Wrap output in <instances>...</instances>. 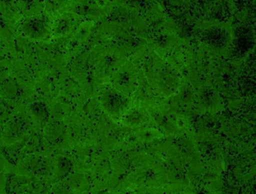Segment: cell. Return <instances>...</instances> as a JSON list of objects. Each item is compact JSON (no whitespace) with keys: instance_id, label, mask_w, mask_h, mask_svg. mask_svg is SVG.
Masks as SVG:
<instances>
[{"instance_id":"cell-1","label":"cell","mask_w":256,"mask_h":194,"mask_svg":"<svg viewBox=\"0 0 256 194\" xmlns=\"http://www.w3.org/2000/svg\"><path fill=\"white\" fill-rule=\"evenodd\" d=\"M52 23L46 15L36 14L22 21L21 32L30 39L43 40L52 32Z\"/></svg>"},{"instance_id":"cell-4","label":"cell","mask_w":256,"mask_h":194,"mask_svg":"<svg viewBox=\"0 0 256 194\" xmlns=\"http://www.w3.org/2000/svg\"><path fill=\"white\" fill-rule=\"evenodd\" d=\"M72 18L68 16H63L59 18L56 24L53 25L52 32L57 36H64L71 30L72 28Z\"/></svg>"},{"instance_id":"cell-2","label":"cell","mask_w":256,"mask_h":194,"mask_svg":"<svg viewBox=\"0 0 256 194\" xmlns=\"http://www.w3.org/2000/svg\"><path fill=\"white\" fill-rule=\"evenodd\" d=\"M100 102L106 113L114 116H122L129 106L126 96L114 88H106L101 94Z\"/></svg>"},{"instance_id":"cell-3","label":"cell","mask_w":256,"mask_h":194,"mask_svg":"<svg viewBox=\"0 0 256 194\" xmlns=\"http://www.w3.org/2000/svg\"><path fill=\"white\" fill-rule=\"evenodd\" d=\"M122 118L125 124L132 128L142 126L147 122V115L138 108L128 109Z\"/></svg>"}]
</instances>
